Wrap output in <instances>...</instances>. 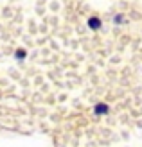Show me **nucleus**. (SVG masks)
Returning a JSON list of instances; mask_svg holds the SVG:
<instances>
[{
    "instance_id": "nucleus-1",
    "label": "nucleus",
    "mask_w": 142,
    "mask_h": 147,
    "mask_svg": "<svg viewBox=\"0 0 142 147\" xmlns=\"http://www.w3.org/2000/svg\"><path fill=\"white\" fill-rule=\"evenodd\" d=\"M88 27H90V29H94V31H97V29H101V20H99V18H95V16H92L90 20H88Z\"/></svg>"
},
{
    "instance_id": "nucleus-2",
    "label": "nucleus",
    "mask_w": 142,
    "mask_h": 147,
    "mask_svg": "<svg viewBox=\"0 0 142 147\" xmlns=\"http://www.w3.org/2000/svg\"><path fill=\"white\" fill-rule=\"evenodd\" d=\"M106 111H108V106H106V104H97V106H95V113H97V115H104Z\"/></svg>"
},
{
    "instance_id": "nucleus-3",
    "label": "nucleus",
    "mask_w": 142,
    "mask_h": 147,
    "mask_svg": "<svg viewBox=\"0 0 142 147\" xmlns=\"http://www.w3.org/2000/svg\"><path fill=\"white\" fill-rule=\"evenodd\" d=\"M14 56H16V59H24V57H25V50H16Z\"/></svg>"
},
{
    "instance_id": "nucleus-4",
    "label": "nucleus",
    "mask_w": 142,
    "mask_h": 147,
    "mask_svg": "<svg viewBox=\"0 0 142 147\" xmlns=\"http://www.w3.org/2000/svg\"><path fill=\"white\" fill-rule=\"evenodd\" d=\"M122 18H124L122 14H117V18H115V22H117V24H121V22H122Z\"/></svg>"
}]
</instances>
